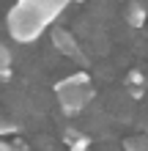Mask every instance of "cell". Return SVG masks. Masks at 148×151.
<instances>
[{"instance_id": "52a82bcc", "label": "cell", "mask_w": 148, "mask_h": 151, "mask_svg": "<svg viewBox=\"0 0 148 151\" xmlns=\"http://www.w3.org/2000/svg\"><path fill=\"white\" fill-rule=\"evenodd\" d=\"M124 151H148V135H132L124 140Z\"/></svg>"}, {"instance_id": "8992f818", "label": "cell", "mask_w": 148, "mask_h": 151, "mask_svg": "<svg viewBox=\"0 0 148 151\" xmlns=\"http://www.w3.org/2000/svg\"><path fill=\"white\" fill-rule=\"evenodd\" d=\"M11 63H14V58H11V50H8L6 44L0 41V80L11 77Z\"/></svg>"}, {"instance_id": "5b68a950", "label": "cell", "mask_w": 148, "mask_h": 151, "mask_svg": "<svg viewBox=\"0 0 148 151\" xmlns=\"http://www.w3.org/2000/svg\"><path fill=\"white\" fill-rule=\"evenodd\" d=\"M85 85H91V77L88 72H77V74H69L63 80H58L55 88H85Z\"/></svg>"}, {"instance_id": "4fadbf2b", "label": "cell", "mask_w": 148, "mask_h": 151, "mask_svg": "<svg viewBox=\"0 0 148 151\" xmlns=\"http://www.w3.org/2000/svg\"><path fill=\"white\" fill-rule=\"evenodd\" d=\"M145 135H148V118H145Z\"/></svg>"}, {"instance_id": "3957f363", "label": "cell", "mask_w": 148, "mask_h": 151, "mask_svg": "<svg viewBox=\"0 0 148 151\" xmlns=\"http://www.w3.org/2000/svg\"><path fill=\"white\" fill-rule=\"evenodd\" d=\"M52 47H55L60 55H66V58H77V60H82L80 44H77L74 33H69L66 28H52ZM82 63H85V60H82Z\"/></svg>"}, {"instance_id": "7c38bea8", "label": "cell", "mask_w": 148, "mask_h": 151, "mask_svg": "<svg viewBox=\"0 0 148 151\" xmlns=\"http://www.w3.org/2000/svg\"><path fill=\"white\" fill-rule=\"evenodd\" d=\"M11 146H14V151H25V143H22V140H14Z\"/></svg>"}, {"instance_id": "8fae6325", "label": "cell", "mask_w": 148, "mask_h": 151, "mask_svg": "<svg viewBox=\"0 0 148 151\" xmlns=\"http://www.w3.org/2000/svg\"><path fill=\"white\" fill-rule=\"evenodd\" d=\"M0 151H14V146L6 143V140H0Z\"/></svg>"}, {"instance_id": "277c9868", "label": "cell", "mask_w": 148, "mask_h": 151, "mask_svg": "<svg viewBox=\"0 0 148 151\" xmlns=\"http://www.w3.org/2000/svg\"><path fill=\"white\" fill-rule=\"evenodd\" d=\"M124 17H126V22L132 25V28H140V25L148 22V8L143 6V0H129Z\"/></svg>"}, {"instance_id": "7a4b0ae2", "label": "cell", "mask_w": 148, "mask_h": 151, "mask_svg": "<svg viewBox=\"0 0 148 151\" xmlns=\"http://www.w3.org/2000/svg\"><path fill=\"white\" fill-rule=\"evenodd\" d=\"M55 96H58V104L66 115H80L88 102L93 99V88L85 85V88H55Z\"/></svg>"}, {"instance_id": "ba28073f", "label": "cell", "mask_w": 148, "mask_h": 151, "mask_svg": "<svg viewBox=\"0 0 148 151\" xmlns=\"http://www.w3.org/2000/svg\"><path fill=\"white\" fill-rule=\"evenodd\" d=\"M14 132H19V127H16L14 121H8V118H0V137H3V135H14Z\"/></svg>"}, {"instance_id": "9c48e42d", "label": "cell", "mask_w": 148, "mask_h": 151, "mask_svg": "<svg viewBox=\"0 0 148 151\" xmlns=\"http://www.w3.org/2000/svg\"><path fill=\"white\" fill-rule=\"evenodd\" d=\"M69 151H91V143H77V146H69Z\"/></svg>"}, {"instance_id": "30bf717a", "label": "cell", "mask_w": 148, "mask_h": 151, "mask_svg": "<svg viewBox=\"0 0 148 151\" xmlns=\"http://www.w3.org/2000/svg\"><path fill=\"white\" fill-rule=\"evenodd\" d=\"M129 83H143V74H137V72H132V74H129Z\"/></svg>"}, {"instance_id": "6da1fadb", "label": "cell", "mask_w": 148, "mask_h": 151, "mask_svg": "<svg viewBox=\"0 0 148 151\" xmlns=\"http://www.w3.org/2000/svg\"><path fill=\"white\" fill-rule=\"evenodd\" d=\"M71 0H16L8 11V36L19 44H30L63 14Z\"/></svg>"}]
</instances>
